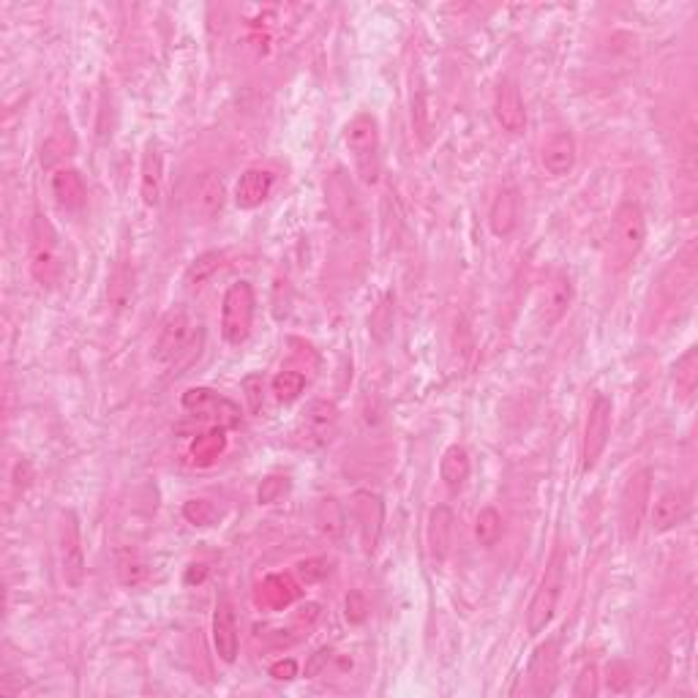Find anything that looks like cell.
I'll return each instance as SVG.
<instances>
[{
  "label": "cell",
  "mask_w": 698,
  "mask_h": 698,
  "mask_svg": "<svg viewBox=\"0 0 698 698\" xmlns=\"http://www.w3.org/2000/svg\"><path fill=\"white\" fill-rule=\"evenodd\" d=\"M352 510H355V519H358L360 529V546L366 554H374L379 546V538H382V524H385V505L377 494L371 491H358L355 499H352Z\"/></svg>",
  "instance_id": "obj_14"
},
{
  "label": "cell",
  "mask_w": 698,
  "mask_h": 698,
  "mask_svg": "<svg viewBox=\"0 0 698 698\" xmlns=\"http://www.w3.org/2000/svg\"><path fill=\"white\" fill-rule=\"evenodd\" d=\"M50 189L55 202H58L63 210H80L82 205H85V200H88V186H85V180H82L80 172L71 170V167L58 170L52 175Z\"/></svg>",
  "instance_id": "obj_24"
},
{
  "label": "cell",
  "mask_w": 698,
  "mask_h": 698,
  "mask_svg": "<svg viewBox=\"0 0 698 698\" xmlns=\"http://www.w3.org/2000/svg\"><path fill=\"white\" fill-rule=\"evenodd\" d=\"M74 131H71V123L66 118L55 120V126L47 134V140L41 145V167H55L58 161H63L66 156L74 153Z\"/></svg>",
  "instance_id": "obj_27"
},
{
  "label": "cell",
  "mask_w": 698,
  "mask_h": 698,
  "mask_svg": "<svg viewBox=\"0 0 698 698\" xmlns=\"http://www.w3.org/2000/svg\"><path fill=\"white\" fill-rule=\"evenodd\" d=\"M221 257L219 251H208V254H202V257H197V260L191 262V268L186 270V284L189 287H200V284H205V281L216 273V270L221 268Z\"/></svg>",
  "instance_id": "obj_35"
},
{
  "label": "cell",
  "mask_w": 698,
  "mask_h": 698,
  "mask_svg": "<svg viewBox=\"0 0 698 698\" xmlns=\"http://www.w3.org/2000/svg\"><path fill=\"white\" fill-rule=\"evenodd\" d=\"M325 202H328L330 219L344 235H358L363 230V224H366L363 202H360L352 180L341 170L330 172L325 180Z\"/></svg>",
  "instance_id": "obj_7"
},
{
  "label": "cell",
  "mask_w": 698,
  "mask_h": 698,
  "mask_svg": "<svg viewBox=\"0 0 698 698\" xmlns=\"http://www.w3.org/2000/svg\"><path fill=\"white\" fill-rule=\"evenodd\" d=\"M298 674V663L292 658H287V660H279V663H273L270 666V677H276V679H292Z\"/></svg>",
  "instance_id": "obj_45"
},
{
  "label": "cell",
  "mask_w": 698,
  "mask_h": 698,
  "mask_svg": "<svg viewBox=\"0 0 698 698\" xmlns=\"http://www.w3.org/2000/svg\"><path fill=\"white\" fill-rule=\"evenodd\" d=\"M300 598V584L292 576H284V573H273L260 584V592H257V603L265 606V609H287L295 600Z\"/></svg>",
  "instance_id": "obj_25"
},
{
  "label": "cell",
  "mask_w": 698,
  "mask_h": 698,
  "mask_svg": "<svg viewBox=\"0 0 698 698\" xmlns=\"http://www.w3.org/2000/svg\"><path fill=\"white\" fill-rule=\"evenodd\" d=\"M698 279V254L696 243H688L685 249L679 251L677 257L663 268L658 279V309H671L679 306L690 298V292L696 290Z\"/></svg>",
  "instance_id": "obj_6"
},
{
  "label": "cell",
  "mask_w": 698,
  "mask_h": 698,
  "mask_svg": "<svg viewBox=\"0 0 698 698\" xmlns=\"http://www.w3.org/2000/svg\"><path fill=\"white\" fill-rule=\"evenodd\" d=\"M429 546L431 557L437 562H445L450 557V549H453V513L445 505L431 510L429 516Z\"/></svg>",
  "instance_id": "obj_28"
},
{
  "label": "cell",
  "mask_w": 698,
  "mask_h": 698,
  "mask_svg": "<svg viewBox=\"0 0 698 698\" xmlns=\"http://www.w3.org/2000/svg\"><path fill=\"white\" fill-rule=\"evenodd\" d=\"M254 290L249 281H238L232 284L230 290L224 292L221 300V336L232 347H240L243 341L251 336V325H254Z\"/></svg>",
  "instance_id": "obj_8"
},
{
  "label": "cell",
  "mask_w": 698,
  "mask_h": 698,
  "mask_svg": "<svg viewBox=\"0 0 698 698\" xmlns=\"http://www.w3.org/2000/svg\"><path fill=\"white\" fill-rule=\"evenodd\" d=\"M246 388V399H249L251 412H260L262 401H265V385H262V377H249L243 382Z\"/></svg>",
  "instance_id": "obj_43"
},
{
  "label": "cell",
  "mask_w": 698,
  "mask_h": 698,
  "mask_svg": "<svg viewBox=\"0 0 698 698\" xmlns=\"http://www.w3.org/2000/svg\"><path fill=\"white\" fill-rule=\"evenodd\" d=\"M475 538L480 546H497V540L502 538V516L494 508H483L475 519Z\"/></svg>",
  "instance_id": "obj_32"
},
{
  "label": "cell",
  "mask_w": 698,
  "mask_h": 698,
  "mask_svg": "<svg viewBox=\"0 0 698 698\" xmlns=\"http://www.w3.org/2000/svg\"><path fill=\"white\" fill-rule=\"evenodd\" d=\"M611 415H614L611 399H606L603 393H598V396L592 399L587 426H584V445H581V467H584V472L595 469V464H598L600 456H603V450L609 445Z\"/></svg>",
  "instance_id": "obj_11"
},
{
  "label": "cell",
  "mask_w": 698,
  "mask_h": 698,
  "mask_svg": "<svg viewBox=\"0 0 698 698\" xmlns=\"http://www.w3.org/2000/svg\"><path fill=\"white\" fill-rule=\"evenodd\" d=\"M58 554L60 570L69 587H82L85 581V549H82L80 521L74 510H60L58 516Z\"/></svg>",
  "instance_id": "obj_9"
},
{
  "label": "cell",
  "mask_w": 698,
  "mask_h": 698,
  "mask_svg": "<svg viewBox=\"0 0 698 698\" xmlns=\"http://www.w3.org/2000/svg\"><path fill=\"white\" fill-rule=\"evenodd\" d=\"M183 409H189L191 415L216 420L221 429H232V426L240 423L238 404H232L230 399H224V396H219V393H213L208 388L186 390L183 393Z\"/></svg>",
  "instance_id": "obj_13"
},
{
  "label": "cell",
  "mask_w": 698,
  "mask_h": 698,
  "mask_svg": "<svg viewBox=\"0 0 698 698\" xmlns=\"http://www.w3.org/2000/svg\"><path fill=\"white\" fill-rule=\"evenodd\" d=\"M344 145L352 156V167L366 186H374L379 180V123L369 112H360L349 120L344 129Z\"/></svg>",
  "instance_id": "obj_4"
},
{
  "label": "cell",
  "mask_w": 698,
  "mask_h": 698,
  "mask_svg": "<svg viewBox=\"0 0 698 698\" xmlns=\"http://www.w3.org/2000/svg\"><path fill=\"white\" fill-rule=\"evenodd\" d=\"M287 489H290L287 478H281V475H270V478L262 480L260 491H257V499H260V505H273V502H279V499L284 497V491Z\"/></svg>",
  "instance_id": "obj_39"
},
{
  "label": "cell",
  "mask_w": 698,
  "mask_h": 698,
  "mask_svg": "<svg viewBox=\"0 0 698 698\" xmlns=\"http://www.w3.org/2000/svg\"><path fill=\"white\" fill-rule=\"evenodd\" d=\"M557 641H546L535 649V655L529 660V693L532 696H549L557 682Z\"/></svg>",
  "instance_id": "obj_19"
},
{
  "label": "cell",
  "mask_w": 698,
  "mask_h": 698,
  "mask_svg": "<svg viewBox=\"0 0 698 698\" xmlns=\"http://www.w3.org/2000/svg\"><path fill=\"white\" fill-rule=\"evenodd\" d=\"M393 295H382V300L377 303V309L371 311V336L377 341H388L390 330H393Z\"/></svg>",
  "instance_id": "obj_34"
},
{
  "label": "cell",
  "mask_w": 698,
  "mask_h": 698,
  "mask_svg": "<svg viewBox=\"0 0 698 698\" xmlns=\"http://www.w3.org/2000/svg\"><path fill=\"white\" fill-rule=\"evenodd\" d=\"M698 388V349L690 347L682 358L674 363V390L682 401L693 399Z\"/></svg>",
  "instance_id": "obj_30"
},
{
  "label": "cell",
  "mask_w": 698,
  "mask_h": 698,
  "mask_svg": "<svg viewBox=\"0 0 698 698\" xmlns=\"http://www.w3.org/2000/svg\"><path fill=\"white\" fill-rule=\"evenodd\" d=\"M224 448H227V437H224V429L216 426V429H210L208 434H202V437L194 439V445H191V456H194L197 464H213V461L219 459L221 453H224Z\"/></svg>",
  "instance_id": "obj_31"
},
{
  "label": "cell",
  "mask_w": 698,
  "mask_h": 698,
  "mask_svg": "<svg viewBox=\"0 0 698 698\" xmlns=\"http://www.w3.org/2000/svg\"><path fill=\"white\" fill-rule=\"evenodd\" d=\"M330 573V562L322 557H314V559H306V562H300L298 565V576L300 581H306V584H314V581H322L325 576Z\"/></svg>",
  "instance_id": "obj_41"
},
{
  "label": "cell",
  "mask_w": 698,
  "mask_h": 698,
  "mask_svg": "<svg viewBox=\"0 0 698 698\" xmlns=\"http://www.w3.org/2000/svg\"><path fill=\"white\" fill-rule=\"evenodd\" d=\"M494 118L502 126V131H508V134H521L527 129V107H524V99H521L519 85L513 80H502L497 85Z\"/></svg>",
  "instance_id": "obj_16"
},
{
  "label": "cell",
  "mask_w": 698,
  "mask_h": 698,
  "mask_svg": "<svg viewBox=\"0 0 698 698\" xmlns=\"http://www.w3.org/2000/svg\"><path fill=\"white\" fill-rule=\"evenodd\" d=\"M690 502L688 494L679 489H666L652 508V527L658 532H669V529L679 527L682 521L688 519Z\"/></svg>",
  "instance_id": "obj_22"
},
{
  "label": "cell",
  "mask_w": 698,
  "mask_h": 698,
  "mask_svg": "<svg viewBox=\"0 0 698 698\" xmlns=\"http://www.w3.org/2000/svg\"><path fill=\"white\" fill-rule=\"evenodd\" d=\"M489 227L497 238H508L519 227V194L516 189H499L491 202Z\"/></svg>",
  "instance_id": "obj_26"
},
{
  "label": "cell",
  "mask_w": 698,
  "mask_h": 698,
  "mask_svg": "<svg viewBox=\"0 0 698 698\" xmlns=\"http://www.w3.org/2000/svg\"><path fill=\"white\" fill-rule=\"evenodd\" d=\"M565 573H568V554L562 546L554 549L549 565L543 570V579H540L535 595L529 600L527 609V633L529 636H540L543 630L549 628L551 619H554V611L559 606V598H562V589H565Z\"/></svg>",
  "instance_id": "obj_3"
},
{
  "label": "cell",
  "mask_w": 698,
  "mask_h": 698,
  "mask_svg": "<svg viewBox=\"0 0 698 698\" xmlns=\"http://www.w3.org/2000/svg\"><path fill=\"white\" fill-rule=\"evenodd\" d=\"M183 516H186V521H191L194 527H210L219 513H216V508L210 505L208 499H191V502L183 505Z\"/></svg>",
  "instance_id": "obj_37"
},
{
  "label": "cell",
  "mask_w": 698,
  "mask_h": 698,
  "mask_svg": "<svg viewBox=\"0 0 698 698\" xmlns=\"http://www.w3.org/2000/svg\"><path fill=\"white\" fill-rule=\"evenodd\" d=\"M303 388H306V377L300 371H279L273 379V393L281 404H292L295 399H300Z\"/></svg>",
  "instance_id": "obj_33"
},
{
  "label": "cell",
  "mask_w": 698,
  "mask_h": 698,
  "mask_svg": "<svg viewBox=\"0 0 698 698\" xmlns=\"http://www.w3.org/2000/svg\"><path fill=\"white\" fill-rule=\"evenodd\" d=\"M439 475H442V483L448 486V491L459 494L469 478L467 450L461 448V445H450V448L442 453V461H439Z\"/></svg>",
  "instance_id": "obj_29"
},
{
  "label": "cell",
  "mask_w": 698,
  "mask_h": 698,
  "mask_svg": "<svg viewBox=\"0 0 698 698\" xmlns=\"http://www.w3.org/2000/svg\"><path fill=\"white\" fill-rule=\"evenodd\" d=\"M649 499H652V469H639L625 483L622 502H619L622 529H625V538L628 540L639 538V529L649 513Z\"/></svg>",
  "instance_id": "obj_10"
},
{
  "label": "cell",
  "mask_w": 698,
  "mask_h": 698,
  "mask_svg": "<svg viewBox=\"0 0 698 698\" xmlns=\"http://www.w3.org/2000/svg\"><path fill=\"white\" fill-rule=\"evenodd\" d=\"M600 693V677L595 666H584L576 677V685H573V696L576 698H589Z\"/></svg>",
  "instance_id": "obj_38"
},
{
  "label": "cell",
  "mask_w": 698,
  "mask_h": 698,
  "mask_svg": "<svg viewBox=\"0 0 698 698\" xmlns=\"http://www.w3.org/2000/svg\"><path fill=\"white\" fill-rule=\"evenodd\" d=\"M570 303H573V281H570L568 273H554L543 290V298H540V322L543 328H551L557 325L565 314H568Z\"/></svg>",
  "instance_id": "obj_18"
},
{
  "label": "cell",
  "mask_w": 698,
  "mask_h": 698,
  "mask_svg": "<svg viewBox=\"0 0 698 698\" xmlns=\"http://www.w3.org/2000/svg\"><path fill=\"white\" fill-rule=\"evenodd\" d=\"M224 202H227V189H224L221 175H216V172L200 175V180L194 183V194H191L194 219L213 221L224 210Z\"/></svg>",
  "instance_id": "obj_17"
},
{
  "label": "cell",
  "mask_w": 698,
  "mask_h": 698,
  "mask_svg": "<svg viewBox=\"0 0 698 698\" xmlns=\"http://www.w3.org/2000/svg\"><path fill=\"white\" fill-rule=\"evenodd\" d=\"M202 328L194 325L186 309L170 311L161 322L156 341H153V358L159 363H183L200 355Z\"/></svg>",
  "instance_id": "obj_2"
},
{
  "label": "cell",
  "mask_w": 698,
  "mask_h": 698,
  "mask_svg": "<svg viewBox=\"0 0 698 698\" xmlns=\"http://www.w3.org/2000/svg\"><path fill=\"white\" fill-rule=\"evenodd\" d=\"M336 429H339L336 407L330 401H311L295 429V442L306 450L325 448L336 437Z\"/></svg>",
  "instance_id": "obj_12"
},
{
  "label": "cell",
  "mask_w": 698,
  "mask_h": 698,
  "mask_svg": "<svg viewBox=\"0 0 698 698\" xmlns=\"http://www.w3.org/2000/svg\"><path fill=\"white\" fill-rule=\"evenodd\" d=\"M647 240V216L639 202H622L614 210L609 238H606V265L611 273H625L639 257Z\"/></svg>",
  "instance_id": "obj_1"
},
{
  "label": "cell",
  "mask_w": 698,
  "mask_h": 698,
  "mask_svg": "<svg viewBox=\"0 0 698 698\" xmlns=\"http://www.w3.org/2000/svg\"><path fill=\"white\" fill-rule=\"evenodd\" d=\"M273 183H276V175L265 167H251L240 175L238 186H235V205L240 210H254L260 208L262 202L268 200L270 191H273Z\"/></svg>",
  "instance_id": "obj_20"
},
{
  "label": "cell",
  "mask_w": 698,
  "mask_h": 698,
  "mask_svg": "<svg viewBox=\"0 0 698 698\" xmlns=\"http://www.w3.org/2000/svg\"><path fill=\"white\" fill-rule=\"evenodd\" d=\"M317 524L330 538L341 535V529H344V510H341L336 499H322L320 508H317Z\"/></svg>",
  "instance_id": "obj_36"
},
{
  "label": "cell",
  "mask_w": 698,
  "mask_h": 698,
  "mask_svg": "<svg viewBox=\"0 0 698 698\" xmlns=\"http://www.w3.org/2000/svg\"><path fill=\"white\" fill-rule=\"evenodd\" d=\"M347 619L349 622H363L366 619V600L360 592H349L347 595Z\"/></svg>",
  "instance_id": "obj_44"
},
{
  "label": "cell",
  "mask_w": 698,
  "mask_h": 698,
  "mask_svg": "<svg viewBox=\"0 0 698 698\" xmlns=\"http://www.w3.org/2000/svg\"><path fill=\"white\" fill-rule=\"evenodd\" d=\"M540 164L551 178H562V175H568L573 170V164H576V140L570 137L568 131H557L543 142Z\"/></svg>",
  "instance_id": "obj_21"
},
{
  "label": "cell",
  "mask_w": 698,
  "mask_h": 698,
  "mask_svg": "<svg viewBox=\"0 0 698 698\" xmlns=\"http://www.w3.org/2000/svg\"><path fill=\"white\" fill-rule=\"evenodd\" d=\"M213 647H216V655L224 663L238 660V617H235V606L230 603V598L216 600V609H213Z\"/></svg>",
  "instance_id": "obj_15"
},
{
  "label": "cell",
  "mask_w": 698,
  "mask_h": 698,
  "mask_svg": "<svg viewBox=\"0 0 698 698\" xmlns=\"http://www.w3.org/2000/svg\"><path fill=\"white\" fill-rule=\"evenodd\" d=\"M63 270V257H60V240L55 227L44 213L33 216L30 224V273L41 287H55Z\"/></svg>",
  "instance_id": "obj_5"
},
{
  "label": "cell",
  "mask_w": 698,
  "mask_h": 698,
  "mask_svg": "<svg viewBox=\"0 0 698 698\" xmlns=\"http://www.w3.org/2000/svg\"><path fill=\"white\" fill-rule=\"evenodd\" d=\"M118 573H120V581L123 584H129V587H134V584H140L142 579H145V565H142L140 559L134 557V554H126V557L118 559Z\"/></svg>",
  "instance_id": "obj_40"
},
{
  "label": "cell",
  "mask_w": 698,
  "mask_h": 698,
  "mask_svg": "<svg viewBox=\"0 0 698 698\" xmlns=\"http://www.w3.org/2000/svg\"><path fill=\"white\" fill-rule=\"evenodd\" d=\"M161 189H164V156L161 150L150 142L142 156L140 170V194L148 208H156L161 202Z\"/></svg>",
  "instance_id": "obj_23"
},
{
  "label": "cell",
  "mask_w": 698,
  "mask_h": 698,
  "mask_svg": "<svg viewBox=\"0 0 698 698\" xmlns=\"http://www.w3.org/2000/svg\"><path fill=\"white\" fill-rule=\"evenodd\" d=\"M633 685V677H630V671L625 663H611L609 666V688L614 690V693H625V690Z\"/></svg>",
  "instance_id": "obj_42"
}]
</instances>
